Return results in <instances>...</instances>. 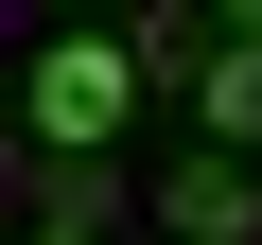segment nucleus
<instances>
[{
    "label": "nucleus",
    "instance_id": "f257e3e1",
    "mask_svg": "<svg viewBox=\"0 0 262 245\" xmlns=\"http://www.w3.org/2000/svg\"><path fill=\"white\" fill-rule=\"evenodd\" d=\"M122 105H140V53H122V35H53V53L18 70L35 158H105V140H122Z\"/></svg>",
    "mask_w": 262,
    "mask_h": 245
},
{
    "label": "nucleus",
    "instance_id": "f03ea898",
    "mask_svg": "<svg viewBox=\"0 0 262 245\" xmlns=\"http://www.w3.org/2000/svg\"><path fill=\"white\" fill-rule=\"evenodd\" d=\"M158 228H175V245H262V175H245V158H175V175H158Z\"/></svg>",
    "mask_w": 262,
    "mask_h": 245
},
{
    "label": "nucleus",
    "instance_id": "7ed1b4c3",
    "mask_svg": "<svg viewBox=\"0 0 262 245\" xmlns=\"http://www.w3.org/2000/svg\"><path fill=\"white\" fill-rule=\"evenodd\" d=\"M122 53H140V88H210V70H227V18H192V0H140V18H122Z\"/></svg>",
    "mask_w": 262,
    "mask_h": 245
},
{
    "label": "nucleus",
    "instance_id": "20e7f679",
    "mask_svg": "<svg viewBox=\"0 0 262 245\" xmlns=\"http://www.w3.org/2000/svg\"><path fill=\"white\" fill-rule=\"evenodd\" d=\"M192 122H210V140H227V158H245V140H262V35H227V70H210V88H192Z\"/></svg>",
    "mask_w": 262,
    "mask_h": 245
}]
</instances>
